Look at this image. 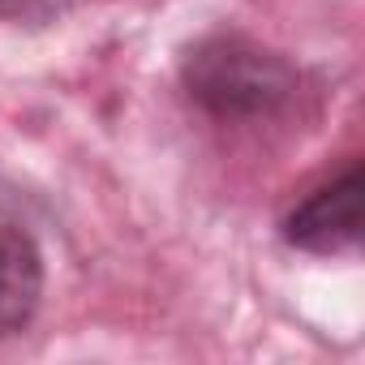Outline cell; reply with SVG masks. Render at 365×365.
Masks as SVG:
<instances>
[{
  "mask_svg": "<svg viewBox=\"0 0 365 365\" xmlns=\"http://www.w3.org/2000/svg\"><path fill=\"white\" fill-rule=\"evenodd\" d=\"M180 91L220 125H262L301 112L314 82L284 52L241 31H215L185 48Z\"/></svg>",
  "mask_w": 365,
  "mask_h": 365,
  "instance_id": "cell-1",
  "label": "cell"
},
{
  "mask_svg": "<svg viewBox=\"0 0 365 365\" xmlns=\"http://www.w3.org/2000/svg\"><path fill=\"white\" fill-rule=\"evenodd\" d=\"M361 224H365V168L361 159H348L339 176L309 190L279 220V241L318 258L356 254L361 232H365Z\"/></svg>",
  "mask_w": 365,
  "mask_h": 365,
  "instance_id": "cell-2",
  "label": "cell"
},
{
  "mask_svg": "<svg viewBox=\"0 0 365 365\" xmlns=\"http://www.w3.org/2000/svg\"><path fill=\"white\" fill-rule=\"evenodd\" d=\"M43 297V254L31 232L0 224V339L22 331Z\"/></svg>",
  "mask_w": 365,
  "mask_h": 365,
  "instance_id": "cell-3",
  "label": "cell"
},
{
  "mask_svg": "<svg viewBox=\"0 0 365 365\" xmlns=\"http://www.w3.org/2000/svg\"><path fill=\"white\" fill-rule=\"evenodd\" d=\"M82 5H95V0H0V22H26V26H48Z\"/></svg>",
  "mask_w": 365,
  "mask_h": 365,
  "instance_id": "cell-4",
  "label": "cell"
}]
</instances>
